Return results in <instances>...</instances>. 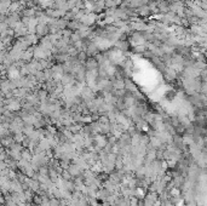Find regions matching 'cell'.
Here are the masks:
<instances>
[{
  "label": "cell",
  "instance_id": "6da1fadb",
  "mask_svg": "<svg viewBox=\"0 0 207 206\" xmlns=\"http://www.w3.org/2000/svg\"><path fill=\"white\" fill-rule=\"evenodd\" d=\"M155 199H156V195H154V194L148 195V197L145 198V201H144L145 206H153L154 203H155Z\"/></svg>",
  "mask_w": 207,
  "mask_h": 206
}]
</instances>
